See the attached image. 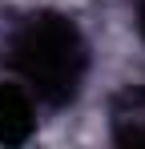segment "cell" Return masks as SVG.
<instances>
[{"mask_svg":"<svg viewBox=\"0 0 145 149\" xmlns=\"http://www.w3.org/2000/svg\"><path fill=\"white\" fill-rule=\"evenodd\" d=\"M113 117H117L125 141H145V89H133V93L117 105Z\"/></svg>","mask_w":145,"mask_h":149,"instance_id":"obj_1","label":"cell"}]
</instances>
